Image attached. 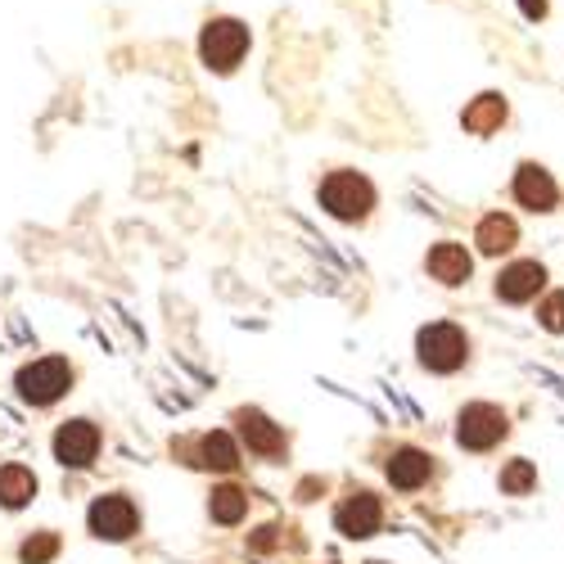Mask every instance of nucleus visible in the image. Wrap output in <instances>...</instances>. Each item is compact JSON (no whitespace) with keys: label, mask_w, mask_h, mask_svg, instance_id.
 <instances>
[{"label":"nucleus","mask_w":564,"mask_h":564,"mask_svg":"<svg viewBox=\"0 0 564 564\" xmlns=\"http://www.w3.org/2000/svg\"><path fill=\"white\" fill-rule=\"evenodd\" d=\"M475 240H479V249L484 253H506V249H514V221L510 217H501V213H492V217H484L479 221V235H475Z\"/></svg>","instance_id":"obj_16"},{"label":"nucleus","mask_w":564,"mask_h":564,"mask_svg":"<svg viewBox=\"0 0 564 564\" xmlns=\"http://www.w3.org/2000/svg\"><path fill=\"white\" fill-rule=\"evenodd\" d=\"M542 285H546L542 262H514V267H506V271L497 275V294H501L506 303H529Z\"/></svg>","instance_id":"obj_9"},{"label":"nucleus","mask_w":564,"mask_h":564,"mask_svg":"<svg viewBox=\"0 0 564 564\" xmlns=\"http://www.w3.org/2000/svg\"><path fill=\"white\" fill-rule=\"evenodd\" d=\"M542 325H546V330H564V294H551L546 303H542Z\"/></svg>","instance_id":"obj_21"},{"label":"nucleus","mask_w":564,"mask_h":564,"mask_svg":"<svg viewBox=\"0 0 564 564\" xmlns=\"http://www.w3.org/2000/svg\"><path fill=\"white\" fill-rule=\"evenodd\" d=\"M199 55L213 73H235L249 55V28L240 19H213L199 36Z\"/></svg>","instance_id":"obj_1"},{"label":"nucleus","mask_w":564,"mask_h":564,"mask_svg":"<svg viewBox=\"0 0 564 564\" xmlns=\"http://www.w3.org/2000/svg\"><path fill=\"white\" fill-rule=\"evenodd\" d=\"M90 533L96 538H109V542H122L135 533V506L127 497H100L90 506Z\"/></svg>","instance_id":"obj_6"},{"label":"nucleus","mask_w":564,"mask_h":564,"mask_svg":"<svg viewBox=\"0 0 564 564\" xmlns=\"http://www.w3.org/2000/svg\"><path fill=\"white\" fill-rule=\"evenodd\" d=\"M514 199H520L524 208H533V213H546L555 204V181L538 163H524L520 172H514Z\"/></svg>","instance_id":"obj_10"},{"label":"nucleus","mask_w":564,"mask_h":564,"mask_svg":"<svg viewBox=\"0 0 564 564\" xmlns=\"http://www.w3.org/2000/svg\"><path fill=\"white\" fill-rule=\"evenodd\" d=\"M456 438L460 447H475V452H488L492 443L506 438V415L488 402H475V406H465L460 411V425H456Z\"/></svg>","instance_id":"obj_4"},{"label":"nucleus","mask_w":564,"mask_h":564,"mask_svg":"<svg viewBox=\"0 0 564 564\" xmlns=\"http://www.w3.org/2000/svg\"><path fill=\"white\" fill-rule=\"evenodd\" d=\"M19 555H23L28 564H45V560H55V555H59V538H55V533H36V538L23 542Z\"/></svg>","instance_id":"obj_19"},{"label":"nucleus","mask_w":564,"mask_h":564,"mask_svg":"<svg viewBox=\"0 0 564 564\" xmlns=\"http://www.w3.org/2000/svg\"><path fill=\"white\" fill-rule=\"evenodd\" d=\"M275 533H280V529H262V533H258V538H253V546H258V551H267V546H271V542H275Z\"/></svg>","instance_id":"obj_23"},{"label":"nucleus","mask_w":564,"mask_h":564,"mask_svg":"<svg viewBox=\"0 0 564 564\" xmlns=\"http://www.w3.org/2000/svg\"><path fill=\"white\" fill-rule=\"evenodd\" d=\"M68 384H73V370H68L64 357H45V361H32V366L19 370V393H23V402H32V406L59 402V398L68 393Z\"/></svg>","instance_id":"obj_3"},{"label":"nucleus","mask_w":564,"mask_h":564,"mask_svg":"<svg viewBox=\"0 0 564 564\" xmlns=\"http://www.w3.org/2000/svg\"><path fill=\"white\" fill-rule=\"evenodd\" d=\"M335 524H339V533H348V538H370V533H380L384 510H380V501H375L370 492H357V497H348V501L339 506Z\"/></svg>","instance_id":"obj_8"},{"label":"nucleus","mask_w":564,"mask_h":564,"mask_svg":"<svg viewBox=\"0 0 564 564\" xmlns=\"http://www.w3.org/2000/svg\"><path fill=\"white\" fill-rule=\"evenodd\" d=\"M420 361L430 370H456L465 361V335L456 325H430V330H420Z\"/></svg>","instance_id":"obj_5"},{"label":"nucleus","mask_w":564,"mask_h":564,"mask_svg":"<svg viewBox=\"0 0 564 564\" xmlns=\"http://www.w3.org/2000/svg\"><path fill=\"white\" fill-rule=\"evenodd\" d=\"M32 492H36L32 469H23V465H6V469H0V501H6L10 510L28 506V501H32Z\"/></svg>","instance_id":"obj_15"},{"label":"nucleus","mask_w":564,"mask_h":564,"mask_svg":"<svg viewBox=\"0 0 564 564\" xmlns=\"http://www.w3.org/2000/svg\"><path fill=\"white\" fill-rule=\"evenodd\" d=\"M321 204L339 221H361L375 208V191H370V181L357 176V172H330L321 185Z\"/></svg>","instance_id":"obj_2"},{"label":"nucleus","mask_w":564,"mask_h":564,"mask_svg":"<svg viewBox=\"0 0 564 564\" xmlns=\"http://www.w3.org/2000/svg\"><path fill=\"white\" fill-rule=\"evenodd\" d=\"M96 452H100V430L86 425V420H68V425L55 434V456L64 465H73V469L90 465V460H96Z\"/></svg>","instance_id":"obj_7"},{"label":"nucleus","mask_w":564,"mask_h":564,"mask_svg":"<svg viewBox=\"0 0 564 564\" xmlns=\"http://www.w3.org/2000/svg\"><path fill=\"white\" fill-rule=\"evenodd\" d=\"M199 465H208V469H235L240 465V452H235L230 434H204L199 438Z\"/></svg>","instance_id":"obj_17"},{"label":"nucleus","mask_w":564,"mask_h":564,"mask_svg":"<svg viewBox=\"0 0 564 564\" xmlns=\"http://www.w3.org/2000/svg\"><path fill=\"white\" fill-rule=\"evenodd\" d=\"M520 6H524L529 19H542V14H546V0H520Z\"/></svg>","instance_id":"obj_22"},{"label":"nucleus","mask_w":564,"mask_h":564,"mask_svg":"<svg viewBox=\"0 0 564 564\" xmlns=\"http://www.w3.org/2000/svg\"><path fill=\"white\" fill-rule=\"evenodd\" d=\"M430 271H434V280H443V285H460V280H469V253L460 245H438L430 253Z\"/></svg>","instance_id":"obj_13"},{"label":"nucleus","mask_w":564,"mask_h":564,"mask_svg":"<svg viewBox=\"0 0 564 564\" xmlns=\"http://www.w3.org/2000/svg\"><path fill=\"white\" fill-rule=\"evenodd\" d=\"M533 484H538V469H533L529 460H514V465L506 469V475H501V488H506V492H514V497L529 492Z\"/></svg>","instance_id":"obj_20"},{"label":"nucleus","mask_w":564,"mask_h":564,"mask_svg":"<svg viewBox=\"0 0 564 564\" xmlns=\"http://www.w3.org/2000/svg\"><path fill=\"white\" fill-rule=\"evenodd\" d=\"M430 456L425 452H415V447H402L393 460H389V479H393V488H420L430 479Z\"/></svg>","instance_id":"obj_11"},{"label":"nucleus","mask_w":564,"mask_h":564,"mask_svg":"<svg viewBox=\"0 0 564 564\" xmlns=\"http://www.w3.org/2000/svg\"><path fill=\"white\" fill-rule=\"evenodd\" d=\"M240 430H245L249 447H253V452H262V456H275L280 447H285V434H280L262 411H240Z\"/></svg>","instance_id":"obj_12"},{"label":"nucleus","mask_w":564,"mask_h":564,"mask_svg":"<svg viewBox=\"0 0 564 564\" xmlns=\"http://www.w3.org/2000/svg\"><path fill=\"white\" fill-rule=\"evenodd\" d=\"M501 122H506V100L492 96V90L465 109V131H475V135H488V131H497Z\"/></svg>","instance_id":"obj_14"},{"label":"nucleus","mask_w":564,"mask_h":564,"mask_svg":"<svg viewBox=\"0 0 564 564\" xmlns=\"http://www.w3.org/2000/svg\"><path fill=\"white\" fill-rule=\"evenodd\" d=\"M245 510H249V497L240 488H217L213 492V520L217 524H240Z\"/></svg>","instance_id":"obj_18"}]
</instances>
